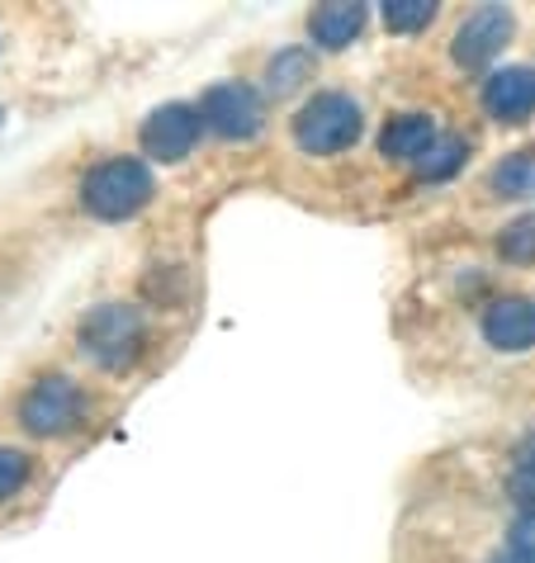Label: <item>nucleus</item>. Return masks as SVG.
<instances>
[{"mask_svg":"<svg viewBox=\"0 0 535 563\" xmlns=\"http://www.w3.org/2000/svg\"><path fill=\"white\" fill-rule=\"evenodd\" d=\"M152 195H156L152 170L138 156H109L96 170H86V180H81V205L96 218H105V223L133 218Z\"/></svg>","mask_w":535,"mask_h":563,"instance_id":"f257e3e1","label":"nucleus"},{"mask_svg":"<svg viewBox=\"0 0 535 563\" xmlns=\"http://www.w3.org/2000/svg\"><path fill=\"white\" fill-rule=\"evenodd\" d=\"M76 341H81V355L90 360V365L100 369H123L133 365L138 351H143V318H138V308L129 303H100L90 308L81 327H76Z\"/></svg>","mask_w":535,"mask_h":563,"instance_id":"f03ea898","label":"nucleus"},{"mask_svg":"<svg viewBox=\"0 0 535 563\" xmlns=\"http://www.w3.org/2000/svg\"><path fill=\"white\" fill-rule=\"evenodd\" d=\"M360 137V104L341 90H323L313 96L294 119V143L308 156H332L346 152Z\"/></svg>","mask_w":535,"mask_h":563,"instance_id":"7ed1b4c3","label":"nucleus"},{"mask_svg":"<svg viewBox=\"0 0 535 563\" xmlns=\"http://www.w3.org/2000/svg\"><path fill=\"white\" fill-rule=\"evenodd\" d=\"M81 417H86L81 388L72 379H62V374L39 379L20 402V427L34 431V435H67V431L81 427Z\"/></svg>","mask_w":535,"mask_h":563,"instance_id":"20e7f679","label":"nucleus"},{"mask_svg":"<svg viewBox=\"0 0 535 563\" xmlns=\"http://www.w3.org/2000/svg\"><path fill=\"white\" fill-rule=\"evenodd\" d=\"M199 129H204V114L195 104H162L148 114L138 137H143V152L152 162H181L199 143Z\"/></svg>","mask_w":535,"mask_h":563,"instance_id":"39448f33","label":"nucleus"},{"mask_svg":"<svg viewBox=\"0 0 535 563\" xmlns=\"http://www.w3.org/2000/svg\"><path fill=\"white\" fill-rule=\"evenodd\" d=\"M199 114H204V129H214L223 137L261 133V100H256V90L242 86V81H223V86L204 90Z\"/></svg>","mask_w":535,"mask_h":563,"instance_id":"423d86ee","label":"nucleus"},{"mask_svg":"<svg viewBox=\"0 0 535 563\" xmlns=\"http://www.w3.org/2000/svg\"><path fill=\"white\" fill-rule=\"evenodd\" d=\"M507 38H512V14L502 10V5H483L474 10L469 20L455 29V62L460 67H488L502 48H507Z\"/></svg>","mask_w":535,"mask_h":563,"instance_id":"0eeeda50","label":"nucleus"},{"mask_svg":"<svg viewBox=\"0 0 535 563\" xmlns=\"http://www.w3.org/2000/svg\"><path fill=\"white\" fill-rule=\"evenodd\" d=\"M483 336L498 351H531L535 346V303L531 299H493L483 308Z\"/></svg>","mask_w":535,"mask_h":563,"instance_id":"6e6552de","label":"nucleus"},{"mask_svg":"<svg viewBox=\"0 0 535 563\" xmlns=\"http://www.w3.org/2000/svg\"><path fill=\"white\" fill-rule=\"evenodd\" d=\"M483 109L498 123H522L535 109V71L531 67H502L483 81Z\"/></svg>","mask_w":535,"mask_h":563,"instance_id":"1a4fd4ad","label":"nucleus"},{"mask_svg":"<svg viewBox=\"0 0 535 563\" xmlns=\"http://www.w3.org/2000/svg\"><path fill=\"white\" fill-rule=\"evenodd\" d=\"M436 143V123L432 114H398L384 123L380 133V152L393 156V162H422Z\"/></svg>","mask_w":535,"mask_h":563,"instance_id":"9d476101","label":"nucleus"},{"mask_svg":"<svg viewBox=\"0 0 535 563\" xmlns=\"http://www.w3.org/2000/svg\"><path fill=\"white\" fill-rule=\"evenodd\" d=\"M360 24H365V5H351V0H332V5H318L308 14V34L318 48H346L356 34H360Z\"/></svg>","mask_w":535,"mask_h":563,"instance_id":"9b49d317","label":"nucleus"},{"mask_svg":"<svg viewBox=\"0 0 535 563\" xmlns=\"http://www.w3.org/2000/svg\"><path fill=\"white\" fill-rule=\"evenodd\" d=\"M308 76H313V53L308 48H285V53L271 57V67H265V90H271V96H294Z\"/></svg>","mask_w":535,"mask_h":563,"instance_id":"f8f14e48","label":"nucleus"},{"mask_svg":"<svg viewBox=\"0 0 535 563\" xmlns=\"http://www.w3.org/2000/svg\"><path fill=\"white\" fill-rule=\"evenodd\" d=\"M465 156H469V143H465V137H436L432 152L417 162V170H422L427 180H446L450 170H460Z\"/></svg>","mask_w":535,"mask_h":563,"instance_id":"ddd939ff","label":"nucleus"},{"mask_svg":"<svg viewBox=\"0 0 535 563\" xmlns=\"http://www.w3.org/2000/svg\"><path fill=\"white\" fill-rule=\"evenodd\" d=\"M531 180H535V162H531V152H512L507 162H502L498 170H493V190L502 195V199H516V195H526L531 190Z\"/></svg>","mask_w":535,"mask_h":563,"instance_id":"4468645a","label":"nucleus"},{"mask_svg":"<svg viewBox=\"0 0 535 563\" xmlns=\"http://www.w3.org/2000/svg\"><path fill=\"white\" fill-rule=\"evenodd\" d=\"M432 20H436L432 0H389L384 5V24L393 34H413V29H427Z\"/></svg>","mask_w":535,"mask_h":563,"instance_id":"2eb2a0df","label":"nucleus"},{"mask_svg":"<svg viewBox=\"0 0 535 563\" xmlns=\"http://www.w3.org/2000/svg\"><path fill=\"white\" fill-rule=\"evenodd\" d=\"M498 252L507 261H535V218H516L498 238Z\"/></svg>","mask_w":535,"mask_h":563,"instance_id":"dca6fc26","label":"nucleus"},{"mask_svg":"<svg viewBox=\"0 0 535 563\" xmlns=\"http://www.w3.org/2000/svg\"><path fill=\"white\" fill-rule=\"evenodd\" d=\"M24 478H29V455H24V450L0 445V497L20 493V488H24Z\"/></svg>","mask_w":535,"mask_h":563,"instance_id":"f3484780","label":"nucleus"},{"mask_svg":"<svg viewBox=\"0 0 535 563\" xmlns=\"http://www.w3.org/2000/svg\"><path fill=\"white\" fill-rule=\"evenodd\" d=\"M507 550H512L516 559H522V563H535V511L526 516V521H516Z\"/></svg>","mask_w":535,"mask_h":563,"instance_id":"a211bd4d","label":"nucleus"},{"mask_svg":"<svg viewBox=\"0 0 535 563\" xmlns=\"http://www.w3.org/2000/svg\"><path fill=\"white\" fill-rule=\"evenodd\" d=\"M516 474H535V431L516 445Z\"/></svg>","mask_w":535,"mask_h":563,"instance_id":"6ab92c4d","label":"nucleus"},{"mask_svg":"<svg viewBox=\"0 0 535 563\" xmlns=\"http://www.w3.org/2000/svg\"><path fill=\"white\" fill-rule=\"evenodd\" d=\"M488 563H522V559H516L512 550H502V554H493V559H488Z\"/></svg>","mask_w":535,"mask_h":563,"instance_id":"aec40b11","label":"nucleus"}]
</instances>
